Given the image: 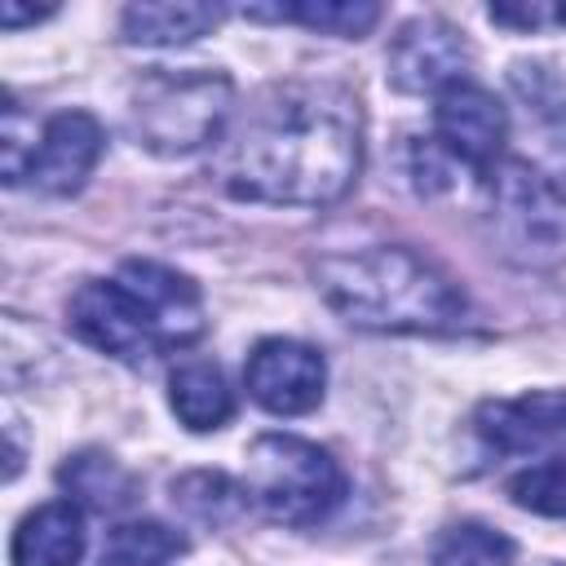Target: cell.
Listing matches in <instances>:
<instances>
[{"instance_id": "6da1fadb", "label": "cell", "mask_w": 566, "mask_h": 566, "mask_svg": "<svg viewBox=\"0 0 566 566\" xmlns=\"http://www.w3.org/2000/svg\"><path fill=\"white\" fill-rule=\"evenodd\" d=\"M363 168V111L336 84L270 88L221 159V186L234 199L323 208L336 203Z\"/></svg>"}, {"instance_id": "7a4b0ae2", "label": "cell", "mask_w": 566, "mask_h": 566, "mask_svg": "<svg viewBox=\"0 0 566 566\" xmlns=\"http://www.w3.org/2000/svg\"><path fill=\"white\" fill-rule=\"evenodd\" d=\"M66 327L128 367L186 349L203 336V296L195 279L159 261H124L115 279H88L71 305Z\"/></svg>"}, {"instance_id": "3957f363", "label": "cell", "mask_w": 566, "mask_h": 566, "mask_svg": "<svg viewBox=\"0 0 566 566\" xmlns=\"http://www.w3.org/2000/svg\"><path fill=\"white\" fill-rule=\"evenodd\" d=\"M314 287L327 310L367 332H455L469 310L447 270L394 243L323 256L314 265Z\"/></svg>"}, {"instance_id": "277c9868", "label": "cell", "mask_w": 566, "mask_h": 566, "mask_svg": "<svg viewBox=\"0 0 566 566\" xmlns=\"http://www.w3.org/2000/svg\"><path fill=\"white\" fill-rule=\"evenodd\" d=\"M234 88L221 71H146L133 88L128 128L150 155H190L221 137Z\"/></svg>"}, {"instance_id": "5b68a950", "label": "cell", "mask_w": 566, "mask_h": 566, "mask_svg": "<svg viewBox=\"0 0 566 566\" xmlns=\"http://www.w3.org/2000/svg\"><path fill=\"white\" fill-rule=\"evenodd\" d=\"M243 486L252 504L283 526H314L345 500V473L332 451L296 433H261L248 447Z\"/></svg>"}, {"instance_id": "8992f818", "label": "cell", "mask_w": 566, "mask_h": 566, "mask_svg": "<svg viewBox=\"0 0 566 566\" xmlns=\"http://www.w3.org/2000/svg\"><path fill=\"white\" fill-rule=\"evenodd\" d=\"M509 142V111L500 106L495 93L482 84H451L438 93L433 106V146L451 159L473 168L478 177H491L500 164V150Z\"/></svg>"}, {"instance_id": "52a82bcc", "label": "cell", "mask_w": 566, "mask_h": 566, "mask_svg": "<svg viewBox=\"0 0 566 566\" xmlns=\"http://www.w3.org/2000/svg\"><path fill=\"white\" fill-rule=\"evenodd\" d=\"M478 438L495 455L566 460V389H539L522 398H491L473 416Z\"/></svg>"}, {"instance_id": "ba28073f", "label": "cell", "mask_w": 566, "mask_h": 566, "mask_svg": "<svg viewBox=\"0 0 566 566\" xmlns=\"http://www.w3.org/2000/svg\"><path fill=\"white\" fill-rule=\"evenodd\" d=\"M243 380H248V394L256 407H265L274 416H305L323 402L327 363L305 340L270 336L248 354Z\"/></svg>"}, {"instance_id": "9c48e42d", "label": "cell", "mask_w": 566, "mask_h": 566, "mask_svg": "<svg viewBox=\"0 0 566 566\" xmlns=\"http://www.w3.org/2000/svg\"><path fill=\"white\" fill-rule=\"evenodd\" d=\"M469 62L464 35L442 18H416L389 44V80L402 93H442L464 80Z\"/></svg>"}, {"instance_id": "30bf717a", "label": "cell", "mask_w": 566, "mask_h": 566, "mask_svg": "<svg viewBox=\"0 0 566 566\" xmlns=\"http://www.w3.org/2000/svg\"><path fill=\"white\" fill-rule=\"evenodd\" d=\"M491 195H495V217L513 230V248H522L526 261H548L566 252V221L557 217L548 186L526 164L495 168Z\"/></svg>"}, {"instance_id": "8fae6325", "label": "cell", "mask_w": 566, "mask_h": 566, "mask_svg": "<svg viewBox=\"0 0 566 566\" xmlns=\"http://www.w3.org/2000/svg\"><path fill=\"white\" fill-rule=\"evenodd\" d=\"M102 146H106L102 124L88 111H62L44 124L31 168H27V181L49 195H75L88 181V172L97 168Z\"/></svg>"}, {"instance_id": "7c38bea8", "label": "cell", "mask_w": 566, "mask_h": 566, "mask_svg": "<svg viewBox=\"0 0 566 566\" xmlns=\"http://www.w3.org/2000/svg\"><path fill=\"white\" fill-rule=\"evenodd\" d=\"M84 557V517L71 500L40 504L13 531V566H80Z\"/></svg>"}, {"instance_id": "4fadbf2b", "label": "cell", "mask_w": 566, "mask_h": 566, "mask_svg": "<svg viewBox=\"0 0 566 566\" xmlns=\"http://www.w3.org/2000/svg\"><path fill=\"white\" fill-rule=\"evenodd\" d=\"M221 4L199 0H142L124 9V40L128 44H190L221 22Z\"/></svg>"}, {"instance_id": "5bb4252c", "label": "cell", "mask_w": 566, "mask_h": 566, "mask_svg": "<svg viewBox=\"0 0 566 566\" xmlns=\"http://www.w3.org/2000/svg\"><path fill=\"white\" fill-rule=\"evenodd\" d=\"M168 407L186 429L208 433V429H221L234 416V394H230L221 367L195 358V363H181L168 376Z\"/></svg>"}, {"instance_id": "9a60e30c", "label": "cell", "mask_w": 566, "mask_h": 566, "mask_svg": "<svg viewBox=\"0 0 566 566\" xmlns=\"http://www.w3.org/2000/svg\"><path fill=\"white\" fill-rule=\"evenodd\" d=\"M57 482H62L80 504H88L93 513L128 509L133 495H137L133 473H128L119 460L102 455V451H80V455H71V460L57 469Z\"/></svg>"}, {"instance_id": "2e32d148", "label": "cell", "mask_w": 566, "mask_h": 566, "mask_svg": "<svg viewBox=\"0 0 566 566\" xmlns=\"http://www.w3.org/2000/svg\"><path fill=\"white\" fill-rule=\"evenodd\" d=\"M256 22H301L323 35L358 40L380 22V4L371 0H301V4H274V9H243Z\"/></svg>"}, {"instance_id": "e0dca14e", "label": "cell", "mask_w": 566, "mask_h": 566, "mask_svg": "<svg viewBox=\"0 0 566 566\" xmlns=\"http://www.w3.org/2000/svg\"><path fill=\"white\" fill-rule=\"evenodd\" d=\"M172 504H177L181 513H190L195 522L221 526V522H234V517L252 504V495H248L243 482L203 469V473H186V478L172 482Z\"/></svg>"}, {"instance_id": "ac0fdd59", "label": "cell", "mask_w": 566, "mask_h": 566, "mask_svg": "<svg viewBox=\"0 0 566 566\" xmlns=\"http://www.w3.org/2000/svg\"><path fill=\"white\" fill-rule=\"evenodd\" d=\"M186 553V535L164 522H124L102 548V566H168Z\"/></svg>"}, {"instance_id": "d6986e66", "label": "cell", "mask_w": 566, "mask_h": 566, "mask_svg": "<svg viewBox=\"0 0 566 566\" xmlns=\"http://www.w3.org/2000/svg\"><path fill=\"white\" fill-rule=\"evenodd\" d=\"M513 539L482 522H455L433 544V566H513Z\"/></svg>"}, {"instance_id": "ffe728a7", "label": "cell", "mask_w": 566, "mask_h": 566, "mask_svg": "<svg viewBox=\"0 0 566 566\" xmlns=\"http://www.w3.org/2000/svg\"><path fill=\"white\" fill-rule=\"evenodd\" d=\"M509 495L517 509L544 513V517H566V460H544L509 478Z\"/></svg>"}, {"instance_id": "44dd1931", "label": "cell", "mask_w": 566, "mask_h": 566, "mask_svg": "<svg viewBox=\"0 0 566 566\" xmlns=\"http://www.w3.org/2000/svg\"><path fill=\"white\" fill-rule=\"evenodd\" d=\"M49 13H53V9H18L13 0H4V4H0V22H4L9 31H13V27H22V22H40V18H49Z\"/></svg>"}]
</instances>
